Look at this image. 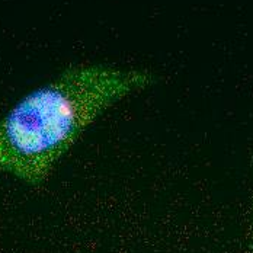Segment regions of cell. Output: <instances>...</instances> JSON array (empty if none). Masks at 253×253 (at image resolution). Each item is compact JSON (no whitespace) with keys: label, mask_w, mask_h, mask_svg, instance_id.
Listing matches in <instances>:
<instances>
[{"label":"cell","mask_w":253,"mask_h":253,"mask_svg":"<svg viewBox=\"0 0 253 253\" xmlns=\"http://www.w3.org/2000/svg\"><path fill=\"white\" fill-rule=\"evenodd\" d=\"M157 82L149 70L76 66L31 90L0 120V173L42 185L102 114Z\"/></svg>","instance_id":"obj_1"}]
</instances>
